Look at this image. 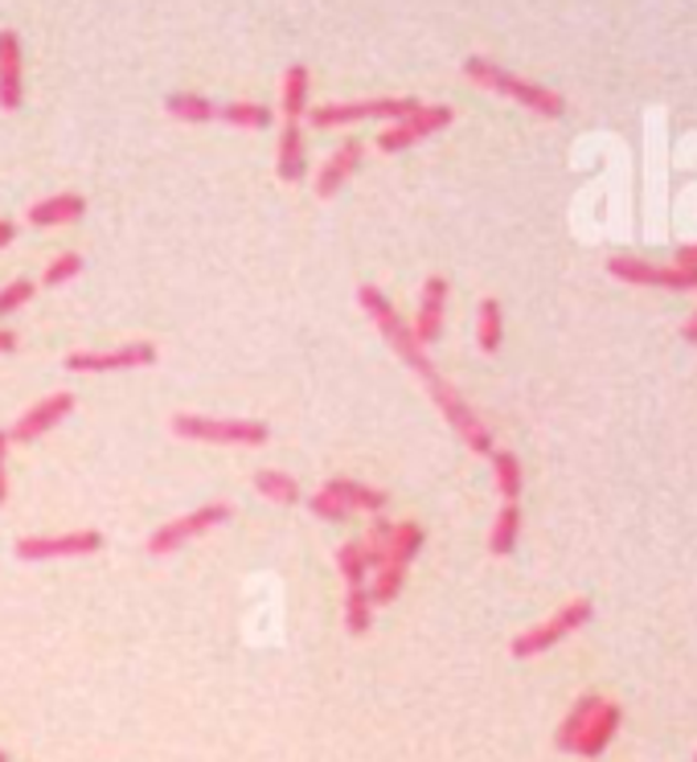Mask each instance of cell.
I'll list each match as a JSON object with an SVG mask.
<instances>
[{
	"mask_svg": "<svg viewBox=\"0 0 697 762\" xmlns=\"http://www.w3.org/2000/svg\"><path fill=\"white\" fill-rule=\"evenodd\" d=\"M464 74H468V83L493 90V95H505V99H513L517 107H525V111H534V116H541V119L567 116V99H562L554 87L534 83V78H525V74H513L508 66L484 58V54H468Z\"/></svg>",
	"mask_w": 697,
	"mask_h": 762,
	"instance_id": "6da1fadb",
	"label": "cell"
},
{
	"mask_svg": "<svg viewBox=\"0 0 697 762\" xmlns=\"http://www.w3.org/2000/svg\"><path fill=\"white\" fill-rule=\"evenodd\" d=\"M357 303H362V312L374 324H378V332L386 336V345L403 357V365H407L410 374H419L422 377V386L427 389H436V386H443V374L436 369V361H431V353L415 341V329H410L407 320L398 316V308L390 303V296L382 288H374V283H362L357 288Z\"/></svg>",
	"mask_w": 697,
	"mask_h": 762,
	"instance_id": "7a4b0ae2",
	"label": "cell"
},
{
	"mask_svg": "<svg viewBox=\"0 0 697 762\" xmlns=\"http://www.w3.org/2000/svg\"><path fill=\"white\" fill-rule=\"evenodd\" d=\"M173 434L185 443L214 447H262L271 439V427L259 418H205V415H173Z\"/></svg>",
	"mask_w": 697,
	"mask_h": 762,
	"instance_id": "3957f363",
	"label": "cell"
},
{
	"mask_svg": "<svg viewBox=\"0 0 697 762\" xmlns=\"http://www.w3.org/2000/svg\"><path fill=\"white\" fill-rule=\"evenodd\" d=\"M591 619H596V603H591V599H570V603L558 607L546 623H538V627H529V632L517 635V640L508 644V652H513V661H534L541 652L558 647L562 640H570L575 632H582Z\"/></svg>",
	"mask_w": 697,
	"mask_h": 762,
	"instance_id": "277c9868",
	"label": "cell"
},
{
	"mask_svg": "<svg viewBox=\"0 0 697 762\" xmlns=\"http://www.w3.org/2000/svg\"><path fill=\"white\" fill-rule=\"evenodd\" d=\"M422 103L403 95V99H349V103H324V107H308V124L312 128H345V124H362V119H386L398 124L410 111H419Z\"/></svg>",
	"mask_w": 697,
	"mask_h": 762,
	"instance_id": "5b68a950",
	"label": "cell"
},
{
	"mask_svg": "<svg viewBox=\"0 0 697 762\" xmlns=\"http://www.w3.org/2000/svg\"><path fill=\"white\" fill-rule=\"evenodd\" d=\"M160 361V348L152 341H128L116 348H78L66 353L62 365L66 374H128V369H148Z\"/></svg>",
	"mask_w": 697,
	"mask_h": 762,
	"instance_id": "8992f818",
	"label": "cell"
},
{
	"mask_svg": "<svg viewBox=\"0 0 697 762\" xmlns=\"http://www.w3.org/2000/svg\"><path fill=\"white\" fill-rule=\"evenodd\" d=\"M230 517H234V504H226V501L202 504V508H193V513H185V517L160 525V529L148 537V554H152V558H169V554H176L181 546H190L193 537L218 529V525H226Z\"/></svg>",
	"mask_w": 697,
	"mask_h": 762,
	"instance_id": "52a82bcc",
	"label": "cell"
},
{
	"mask_svg": "<svg viewBox=\"0 0 697 762\" xmlns=\"http://www.w3.org/2000/svg\"><path fill=\"white\" fill-rule=\"evenodd\" d=\"M451 124H455V107H451V103H422L419 111H410L407 119H398V124H386V128H382L378 152H386V157L407 152V148L431 140L436 131L451 128Z\"/></svg>",
	"mask_w": 697,
	"mask_h": 762,
	"instance_id": "ba28073f",
	"label": "cell"
},
{
	"mask_svg": "<svg viewBox=\"0 0 697 762\" xmlns=\"http://www.w3.org/2000/svg\"><path fill=\"white\" fill-rule=\"evenodd\" d=\"M608 275L632 288H661V291H697V271L685 267H656V262L632 259V255H615L608 259Z\"/></svg>",
	"mask_w": 697,
	"mask_h": 762,
	"instance_id": "9c48e42d",
	"label": "cell"
},
{
	"mask_svg": "<svg viewBox=\"0 0 697 762\" xmlns=\"http://www.w3.org/2000/svg\"><path fill=\"white\" fill-rule=\"evenodd\" d=\"M103 549L99 529L58 533V537H21L13 546L17 561H58V558H90Z\"/></svg>",
	"mask_w": 697,
	"mask_h": 762,
	"instance_id": "30bf717a",
	"label": "cell"
},
{
	"mask_svg": "<svg viewBox=\"0 0 697 762\" xmlns=\"http://www.w3.org/2000/svg\"><path fill=\"white\" fill-rule=\"evenodd\" d=\"M431 398H436V406L443 410V418H448L451 431H455L468 443V451H476V455H493V451H496L493 431H489V427L480 422L476 410H472V406H468L464 398H460V394L448 386V382L431 389Z\"/></svg>",
	"mask_w": 697,
	"mask_h": 762,
	"instance_id": "8fae6325",
	"label": "cell"
},
{
	"mask_svg": "<svg viewBox=\"0 0 697 762\" xmlns=\"http://www.w3.org/2000/svg\"><path fill=\"white\" fill-rule=\"evenodd\" d=\"M78 406V398H74L71 389H58V394H50V398H42V403H33L25 415L13 422V431H9V439L13 443H37L42 434H50L58 422H66L71 418V410Z\"/></svg>",
	"mask_w": 697,
	"mask_h": 762,
	"instance_id": "7c38bea8",
	"label": "cell"
},
{
	"mask_svg": "<svg viewBox=\"0 0 697 762\" xmlns=\"http://www.w3.org/2000/svg\"><path fill=\"white\" fill-rule=\"evenodd\" d=\"M448 296H451V283L448 275H431L422 279V291H419V312H415V341L422 348H431L443 336V316H448Z\"/></svg>",
	"mask_w": 697,
	"mask_h": 762,
	"instance_id": "4fadbf2b",
	"label": "cell"
},
{
	"mask_svg": "<svg viewBox=\"0 0 697 762\" xmlns=\"http://www.w3.org/2000/svg\"><path fill=\"white\" fill-rule=\"evenodd\" d=\"M25 103V50L21 33L0 30V111H21Z\"/></svg>",
	"mask_w": 697,
	"mask_h": 762,
	"instance_id": "5bb4252c",
	"label": "cell"
},
{
	"mask_svg": "<svg viewBox=\"0 0 697 762\" xmlns=\"http://www.w3.org/2000/svg\"><path fill=\"white\" fill-rule=\"evenodd\" d=\"M362 160H365L362 140H345L341 148H333V157L324 160V164H320V173H317V197H320V202L336 197V193L349 185V176L362 169Z\"/></svg>",
	"mask_w": 697,
	"mask_h": 762,
	"instance_id": "9a60e30c",
	"label": "cell"
},
{
	"mask_svg": "<svg viewBox=\"0 0 697 762\" xmlns=\"http://www.w3.org/2000/svg\"><path fill=\"white\" fill-rule=\"evenodd\" d=\"M620 726H624V705H615V701L603 697V705L596 709V718L587 721V730H582L575 754H582V759H599V754L611 747V738L620 733Z\"/></svg>",
	"mask_w": 697,
	"mask_h": 762,
	"instance_id": "2e32d148",
	"label": "cell"
},
{
	"mask_svg": "<svg viewBox=\"0 0 697 762\" xmlns=\"http://www.w3.org/2000/svg\"><path fill=\"white\" fill-rule=\"evenodd\" d=\"M276 173L283 185H300L308 173V144H304V131L300 124L283 119L279 128V148H276Z\"/></svg>",
	"mask_w": 697,
	"mask_h": 762,
	"instance_id": "e0dca14e",
	"label": "cell"
},
{
	"mask_svg": "<svg viewBox=\"0 0 697 762\" xmlns=\"http://www.w3.org/2000/svg\"><path fill=\"white\" fill-rule=\"evenodd\" d=\"M87 214V197L83 193H54V197H42V202L30 205V226L37 230H50V226H66V222H78Z\"/></svg>",
	"mask_w": 697,
	"mask_h": 762,
	"instance_id": "ac0fdd59",
	"label": "cell"
},
{
	"mask_svg": "<svg viewBox=\"0 0 697 762\" xmlns=\"http://www.w3.org/2000/svg\"><path fill=\"white\" fill-rule=\"evenodd\" d=\"M324 492L329 496H336V501L345 504L349 513H374V517H382L386 513V504H390V496L382 489H369V484H362V480H349V475H333L329 484H324Z\"/></svg>",
	"mask_w": 697,
	"mask_h": 762,
	"instance_id": "d6986e66",
	"label": "cell"
},
{
	"mask_svg": "<svg viewBox=\"0 0 697 762\" xmlns=\"http://www.w3.org/2000/svg\"><path fill=\"white\" fill-rule=\"evenodd\" d=\"M603 705V697L599 693H582L579 701L570 705V713L562 718V726H558V733H554V747L562 750V754H575V747H579L582 730H587V721L596 718V709Z\"/></svg>",
	"mask_w": 697,
	"mask_h": 762,
	"instance_id": "ffe728a7",
	"label": "cell"
},
{
	"mask_svg": "<svg viewBox=\"0 0 697 762\" xmlns=\"http://www.w3.org/2000/svg\"><path fill=\"white\" fill-rule=\"evenodd\" d=\"M308 90H312V74H308L304 62H291L283 71V95H279V111L283 119L300 124L308 116Z\"/></svg>",
	"mask_w": 697,
	"mask_h": 762,
	"instance_id": "44dd1931",
	"label": "cell"
},
{
	"mask_svg": "<svg viewBox=\"0 0 697 762\" xmlns=\"http://www.w3.org/2000/svg\"><path fill=\"white\" fill-rule=\"evenodd\" d=\"M517 541H522V504L505 501L496 508L493 529H489V554L493 558H508L517 549Z\"/></svg>",
	"mask_w": 697,
	"mask_h": 762,
	"instance_id": "7402d4cb",
	"label": "cell"
},
{
	"mask_svg": "<svg viewBox=\"0 0 697 762\" xmlns=\"http://www.w3.org/2000/svg\"><path fill=\"white\" fill-rule=\"evenodd\" d=\"M501 345H505V308H501V300H480L476 308V348L480 353H501Z\"/></svg>",
	"mask_w": 697,
	"mask_h": 762,
	"instance_id": "603a6c76",
	"label": "cell"
},
{
	"mask_svg": "<svg viewBox=\"0 0 697 762\" xmlns=\"http://www.w3.org/2000/svg\"><path fill=\"white\" fill-rule=\"evenodd\" d=\"M218 119L230 124L238 131H267L276 124V111L267 103H250V99H238V103H222L218 107Z\"/></svg>",
	"mask_w": 697,
	"mask_h": 762,
	"instance_id": "cb8c5ba5",
	"label": "cell"
},
{
	"mask_svg": "<svg viewBox=\"0 0 697 762\" xmlns=\"http://www.w3.org/2000/svg\"><path fill=\"white\" fill-rule=\"evenodd\" d=\"M164 111L181 124H210V119H218V103L205 99L202 90H173L164 99Z\"/></svg>",
	"mask_w": 697,
	"mask_h": 762,
	"instance_id": "d4e9b609",
	"label": "cell"
},
{
	"mask_svg": "<svg viewBox=\"0 0 697 762\" xmlns=\"http://www.w3.org/2000/svg\"><path fill=\"white\" fill-rule=\"evenodd\" d=\"M493 484L501 492V501H517L525 489V472L522 460L513 451H493Z\"/></svg>",
	"mask_w": 697,
	"mask_h": 762,
	"instance_id": "484cf974",
	"label": "cell"
},
{
	"mask_svg": "<svg viewBox=\"0 0 697 762\" xmlns=\"http://www.w3.org/2000/svg\"><path fill=\"white\" fill-rule=\"evenodd\" d=\"M255 489H259V496H267V501H276V504H300V480L288 472H279V468L255 472Z\"/></svg>",
	"mask_w": 697,
	"mask_h": 762,
	"instance_id": "4316f807",
	"label": "cell"
},
{
	"mask_svg": "<svg viewBox=\"0 0 697 762\" xmlns=\"http://www.w3.org/2000/svg\"><path fill=\"white\" fill-rule=\"evenodd\" d=\"M422 546H427V533H422L419 520H403V525H394V537H390L394 566H410V561L422 554Z\"/></svg>",
	"mask_w": 697,
	"mask_h": 762,
	"instance_id": "83f0119b",
	"label": "cell"
},
{
	"mask_svg": "<svg viewBox=\"0 0 697 762\" xmlns=\"http://www.w3.org/2000/svg\"><path fill=\"white\" fill-rule=\"evenodd\" d=\"M403 587H407V566H382V570H374V582H369V599H374V607H390L398 603V594H403Z\"/></svg>",
	"mask_w": 697,
	"mask_h": 762,
	"instance_id": "f1b7e54d",
	"label": "cell"
},
{
	"mask_svg": "<svg viewBox=\"0 0 697 762\" xmlns=\"http://www.w3.org/2000/svg\"><path fill=\"white\" fill-rule=\"evenodd\" d=\"M390 537H394V520H386V517H378V520H374V529L365 533L362 554H365L369 575H374V570H382V566H390Z\"/></svg>",
	"mask_w": 697,
	"mask_h": 762,
	"instance_id": "f546056e",
	"label": "cell"
},
{
	"mask_svg": "<svg viewBox=\"0 0 697 762\" xmlns=\"http://www.w3.org/2000/svg\"><path fill=\"white\" fill-rule=\"evenodd\" d=\"M374 627V599L365 587H353L345 594V632L349 635H365Z\"/></svg>",
	"mask_w": 697,
	"mask_h": 762,
	"instance_id": "4dcf8cb0",
	"label": "cell"
},
{
	"mask_svg": "<svg viewBox=\"0 0 697 762\" xmlns=\"http://www.w3.org/2000/svg\"><path fill=\"white\" fill-rule=\"evenodd\" d=\"M336 570H341V578H345V587H365V575H369V566H365V554H362V541H345V546L336 549Z\"/></svg>",
	"mask_w": 697,
	"mask_h": 762,
	"instance_id": "1f68e13d",
	"label": "cell"
},
{
	"mask_svg": "<svg viewBox=\"0 0 697 762\" xmlns=\"http://www.w3.org/2000/svg\"><path fill=\"white\" fill-rule=\"evenodd\" d=\"M78 275H83V255H78V250H62V255H54L50 267L42 271V283L45 288H66V283L78 279Z\"/></svg>",
	"mask_w": 697,
	"mask_h": 762,
	"instance_id": "d6a6232c",
	"label": "cell"
},
{
	"mask_svg": "<svg viewBox=\"0 0 697 762\" xmlns=\"http://www.w3.org/2000/svg\"><path fill=\"white\" fill-rule=\"evenodd\" d=\"M33 296H37V283H33V279H9V283L0 288V320L21 312V308H30Z\"/></svg>",
	"mask_w": 697,
	"mask_h": 762,
	"instance_id": "836d02e7",
	"label": "cell"
},
{
	"mask_svg": "<svg viewBox=\"0 0 697 762\" xmlns=\"http://www.w3.org/2000/svg\"><path fill=\"white\" fill-rule=\"evenodd\" d=\"M308 513H312V517H320V520H333V525H341V520L353 517L345 504L336 501V496H329L324 489H320L317 496H308Z\"/></svg>",
	"mask_w": 697,
	"mask_h": 762,
	"instance_id": "e575fe53",
	"label": "cell"
},
{
	"mask_svg": "<svg viewBox=\"0 0 697 762\" xmlns=\"http://www.w3.org/2000/svg\"><path fill=\"white\" fill-rule=\"evenodd\" d=\"M9 434L0 431V508H4V501H9Z\"/></svg>",
	"mask_w": 697,
	"mask_h": 762,
	"instance_id": "d590c367",
	"label": "cell"
},
{
	"mask_svg": "<svg viewBox=\"0 0 697 762\" xmlns=\"http://www.w3.org/2000/svg\"><path fill=\"white\" fill-rule=\"evenodd\" d=\"M673 267H685V271H697V243H685L673 250Z\"/></svg>",
	"mask_w": 697,
	"mask_h": 762,
	"instance_id": "8d00e7d4",
	"label": "cell"
},
{
	"mask_svg": "<svg viewBox=\"0 0 697 762\" xmlns=\"http://www.w3.org/2000/svg\"><path fill=\"white\" fill-rule=\"evenodd\" d=\"M13 238H17V222L13 217H0V250L13 246Z\"/></svg>",
	"mask_w": 697,
	"mask_h": 762,
	"instance_id": "74e56055",
	"label": "cell"
},
{
	"mask_svg": "<svg viewBox=\"0 0 697 762\" xmlns=\"http://www.w3.org/2000/svg\"><path fill=\"white\" fill-rule=\"evenodd\" d=\"M13 348H17V332L0 329V353H13Z\"/></svg>",
	"mask_w": 697,
	"mask_h": 762,
	"instance_id": "f35d334b",
	"label": "cell"
},
{
	"mask_svg": "<svg viewBox=\"0 0 697 762\" xmlns=\"http://www.w3.org/2000/svg\"><path fill=\"white\" fill-rule=\"evenodd\" d=\"M682 336H685V345H697V312H694V316H689V320H685Z\"/></svg>",
	"mask_w": 697,
	"mask_h": 762,
	"instance_id": "ab89813d",
	"label": "cell"
},
{
	"mask_svg": "<svg viewBox=\"0 0 697 762\" xmlns=\"http://www.w3.org/2000/svg\"><path fill=\"white\" fill-rule=\"evenodd\" d=\"M0 762H9V754H4V750H0Z\"/></svg>",
	"mask_w": 697,
	"mask_h": 762,
	"instance_id": "60d3db41",
	"label": "cell"
},
{
	"mask_svg": "<svg viewBox=\"0 0 697 762\" xmlns=\"http://www.w3.org/2000/svg\"><path fill=\"white\" fill-rule=\"evenodd\" d=\"M694 762H697V759H694Z\"/></svg>",
	"mask_w": 697,
	"mask_h": 762,
	"instance_id": "b9f144b4",
	"label": "cell"
}]
</instances>
